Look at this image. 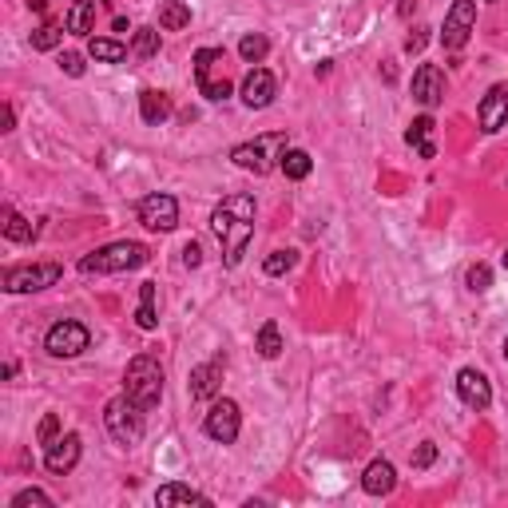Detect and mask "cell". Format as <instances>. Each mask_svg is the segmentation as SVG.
<instances>
[{"label":"cell","mask_w":508,"mask_h":508,"mask_svg":"<svg viewBox=\"0 0 508 508\" xmlns=\"http://www.w3.org/2000/svg\"><path fill=\"white\" fill-rule=\"evenodd\" d=\"M211 231L218 235V243H223V266L235 271L254 238V199L251 195H226L211 215Z\"/></svg>","instance_id":"obj_1"},{"label":"cell","mask_w":508,"mask_h":508,"mask_svg":"<svg viewBox=\"0 0 508 508\" xmlns=\"http://www.w3.org/2000/svg\"><path fill=\"white\" fill-rule=\"evenodd\" d=\"M147 263V246L143 243H107L99 251L79 258V274H127V271H139Z\"/></svg>","instance_id":"obj_2"},{"label":"cell","mask_w":508,"mask_h":508,"mask_svg":"<svg viewBox=\"0 0 508 508\" xmlns=\"http://www.w3.org/2000/svg\"><path fill=\"white\" fill-rule=\"evenodd\" d=\"M124 393L132 397L139 410H155L159 405V397H163V370H159L152 354L132 357V365L124 374Z\"/></svg>","instance_id":"obj_3"},{"label":"cell","mask_w":508,"mask_h":508,"mask_svg":"<svg viewBox=\"0 0 508 508\" xmlns=\"http://www.w3.org/2000/svg\"><path fill=\"white\" fill-rule=\"evenodd\" d=\"M286 147H291L286 132H266V135L251 139V143H238L231 152V163L243 167V171H251V175H271L274 159H282Z\"/></svg>","instance_id":"obj_4"},{"label":"cell","mask_w":508,"mask_h":508,"mask_svg":"<svg viewBox=\"0 0 508 508\" xmlns=\"http://www.w3.org/2000/svg\"><path fill=\"white\" fill-rule=\"evenodd\" d=\"M143 413L147 410H139L127 393L112 397L107 410H104V425H107V433H112V441L115 445H135L139 437H143Z\"/></svg>","instance_id":"obj_5"},{"label":"cell","mask_w":508,"mask_h":508,"mask_svg":"<svg viewBox=\"0 0 508 508\" xmlns=\"http://www.w3.org/2000/svg\"><path fill=\"white\" fill-rule=\"evenodd\" d=\"M223 60H226L223 48H199L195 52V84H199V92H203L207 99H215V104L231 99V79L215 76L218 68H223Z\"/></svg>","instance_id":"obj_6"},{"label":"cell","mask_w":508,"mask_h":508,"mask_svg":"<svg viewBox=\"0 0 508 508\" xmlns=\"http://www.w3.org/2000/svg\"><path fill=\"white\" fill-rule=\"evenodd\" d=\"M60 266L56 263H36V266H8L5 271V291L8 294H36V291H48V286L60 282Z\"/></svg>","instance_id":"obj_7"},{"label":"cell","mask_w":508,"mask_h":508,"mask_svg":"<svg viewBox=\"0 0 508 508\" xmlns=\"http://www.w3.org/2000/svg\"><path fill=\"white\" fill-rule=\"evenodd\" d=\"M88 346H92V334H88L84 322H72V318L56 322L52 330L44 334V350L52 357H79Z\"/></svg>","instance_id":"obj_8"},{"label":"cell","mask_w":508,"mask_h":508,"mask_svg":"<svg viewBox=\"0 0 508 508\" xmlns=\"http://www.w3.org/2000/svg\"><path fill=\"white\" fill-rule=\"evenodd\" d=\"M473 28H476V0H453V8L445 13L441 44L449 48V52H461V48L469 44Z\"/></svg>","instance_id":"obj_9"},{"label":"cell","mask_w":508,"mask_h":508,"mask_svg":"<svg viewBox=\"0 0 508 508\" xmlns=\"http://www.w3.org/2000/svg\"><path fill=\"white\" fill-rule=\"evenodd\" d=\"M238 429H243V413H238V402H231V397H218V402L211 405V413L203 417V433L211 437V441L218 445H231Z\"/></svg>","instance_id":"obj_10"},{"label":"cell","mask_w":508,"mask_h":508,"mask_svg":"<svg viewBox=\"0 0 508 508\" xmlns=\"http://www.w3.org/2000/svg\"><path fill=\"white\" fill-rule=\"evenodd\" d=\"M139 223H143L147 231H175V226H179L175 195H167V191L143 195V199H139Z\"/></svg>","instance_id":"obj_11"},{"label":"cell","mask_w":508,"mask_h":508,"mask_svg":"<svg viewBox=\"0 0 508 508\" xmlns=\"http://www.w3.org/2000/svg\"><path fill=\"white\" fill-rule=\"evenodd\" d=\"M223 370H226L223 354H215L211 362L195 365L191 370V402H215L218 390H223Z\"/></svg>","instance_id":"obj_12"},{"label":"cell","mask_w":508,"mask_h":508,"mask_svg":"<svg viewBox=\"0 0 508 508\" xmlns=\"http://www.w3.org/2000/svg\"><path fill=\"white\" fill-rule=\"evenodd\" d=\"M79 453H84V441H79V433H64L56 437L52 445H48L44 453V469L56 473V476H68L79 465Z\"/></svg>","instance_id":"obj_13"},{"label":"cell","mask_w":508,"mask_h":508,"mask_svg":"<svg viewBox=\"0 0 508 508\" xmlns=\"http://www.w3.org/2000/svg\"><path fill=\"white\" fill-rule=\"evenodd\" d=\"M457 397H461L469 410H489L493 405V385H489V377H485L481 370H473V365H465L461 374H457Z\"/></svg>","instance_id":"obj_14"},{"label":"cell","mask_w":508,"mask_h":508,"mask_svg":"<svg viewBox=\"0 0 508 508\" xmlns=\"http://www.w3.org/2000/svg\"><path fill=\"white\" fill-rule=\"evenodd\" d=\"M476 124H481L485 135H496L508 124V84L489 88V96H485L481 107H476Z\"/></svg>","instance_id":"obj_15"},{"label":"cell","mask_w":508,"mask_h":508,"mask_svg":"<svg viewBox=\"0 0 508 508\" xmlns=\"http://www.w3.org/2000/svg\"><path fill=\"white\" fill-rule=\"evenodd\" d=\"M413 99L421 107H429V112L445 99V72L437 64H421L413 72Z\"/></svg>","instance_id":"obj_16"},{"label":"cell","mask_w":508,"mask_h":508,"mask_svg":"<svg viewBox=\"0 0 508 508\" xmlns=\"http://www.w3.org/2000/svg\"><path fill=\"white\" fill-rule=\"evenodd\" d=\"M274 92H278V84H274V76L266 72V68H251V72H246V79H243V104L251 107V112L271 107Z\"/></svg>","instance_id":"obj_17"},{"label":"cell","mask_w":508,"mask_h":508,"mask_svg":"<svg viewBox=\"0 0 508 508\" xmlns=\"http://www.w3.org/2000/svg\"><path fill=\"white\" fill-rule=\"evenodd\" d=\"M393 485H397V473H393V465L385 461V457H377V461L365 465V473H362V489L370 493V496H390V493H393Z\"/></svg>","instance_id":"obj_18"},{"label":"cell","mask_w":508,"mask_h":508,"mask_svg":"<svg viewBox=\"0 0 508 508\" xmlns=\"http://www.w3.org/2000/svg\"><path fill=\"white\" fill-rule=\"evenodd\" d=\"M171 96L167 92H155V88H147V92H139V115H143V124H152V127H159V124H167L171 119Z\"/></svg>","instance_id":"obj_19"},{"label":"cell","mask_w":508,"mask_h":508,"mask_svg":"<svg viewBox=\"0 0 508 508\" xmlns=\"http://www.w3.org/2000/svg\"><path fill=\"white\" fill-rule=\"evenodd\" d=\"M433 115H417L410 124V132H405V143L417 147L421 152V159H433L437 155V143H433Z\"/></svg>","instance_id":"obj_20"},{"label":"cell","mask_w":508,"mask_h":508,"mask_svg":"<svg viewBox=\"0 0 508 508\" xmlns=\"http://www.w3.org/2000/svg\"><path fill=\"white\" fill-rule=\"evenodd\" d=\"M64 28L72 36H88L96 28V0H72V8H68L64 16Z\"/></svg>","instance_id":"obj_21"},{"label":"cell","mask_w":508,"mask_h":508,"mask_svg":"<svg viewBox=\"0 0 508 508\" xmlns=\"http://www.w3.org/2000/svg\"><path fill=\"white\" fill-rule=\"evenodd\" d=\"M155 504L159 508H175V504H211L203 493H195L191 485H163L155 493Z\"/></svg>","instance_id":"obj_22"},{"label":"cell","mask_w":508,"mask_h":508,"mask_svg":"<svg viewBox=\"0 0 508 508\" xmlns=\"http://www.w3.org/2000/svg\"><path fill=\"white\" fill-rule=\"evenodd\" d=\"M88 56L99 60V64H124V60H127V48L119 44V40L92 36V40H88Z\"/></svg>","instance_id":"obj_23"},{"label":"cell","mask_w":508,"mask_h":508,"mask_svg":"<svg viewBox=\"0 0 508 508\" xmlns=\"http://www.w3.org/2000/svg\"><path fill=\"white\" fill-rule=\"evenodd\" d=\"M278 167H282L286 179H306L314 171V159H310V152H302V147H286L282 159H278Z\"/></svg>","instance_id":"obj_24"},{"label":"cell","mask_w":508,"mask_h":508,"mask_svg":"<svg viewBox=\"0 0 508 508\" xmlns=\"http://www.w3.org/2000/svg\"><path fill=\"white\" fill-rule=\"evenodd\" d=\"M159 24H163L167 32H183V28L191 24V8H187L183 0H163V5H159Z\"/></svg>","instance_id":"obj_25"},{"label":"cell","mask_w":508,"mask_h":508,"mask_svg":"<svg viewBox=\"0 0 508 508\" xmlns=\"http://www.w3.org/2000/svg\"><path fill=\"white\" fill-rule=\"evenodd\" d=\"M5 238H8V243H32V238H36V223H28L24 215H16L13 207H5Z\"/></svg>","instance_id":"obj_26"},{"label":"cell","mask_w":508,"mask_h":508,"mask_svg":"<svg viewBox=\"0 0 508 508\" xmlns=\"http://www.w3.org/2000/svg\"><path fill=\"white\" fill-rule=\"evenodd\" d=\"M135 322H139V330H155V326H159V314H155V282H143V286H139Z\"/></svg>","instance_id":"obj_27"},{"label":"cell","mask_w":508,"mask_h":508,"mask_svg":"<svg viewBox=\"0 0 508 508\" xmlns=\"http://www.w3.org/2000/svg\"><path fill=\"white\" fill-rule=\"evenodd\" d=\"M64 32H68V28L60 24V20H44V24L32 32V48H36V52H52V48H60Z\"/></svg>","instance_id":"obj_28"},{"label":"cell","mask_w":508,"mask_h":508,"mask_svg":"<svg viewBox=\"0 0 508 508\" xmlns=\"http://www.w3.org/2000/svg\"><path fill=\"white\" fill-rule=\"evenodd\" d=\"M266 52H271V40H266L263 32H246L243 40H238V56H243L246 64H263Z\"/></svg>","instance_id":"obj_29"},{"label":"cell","mask_w":508,"mask_h":508,"mask_svg":"<svg viewBox=\"0 0 508 508\" xmlns=\"http://www.w3.org/2000/svg\"><path fill=\"white\" fill-rule=\"evenodd\" d=\"M258 354H263L266 362H274V357L282 354V334H278V322H266L263 330H258Z\"/></svg>","instance_id":"obj_30"},{"label":"cell","mask_w":508,"mask_h":508,"mask_svg":"<svg viewBox=\"0 0 508 508\" xmlns=\"http://www.w3.org/2000/svg\"><path fill=\"white\" fill-rule=\"evenodd\" d=\"M132 52H135L139 60H152V56H159V32H155V28H135Z\"/></svg>","instance_id":"obj_31"},{"label":"cell","mask_w":508,"mask_h":508,"mask_svg":"<svg viewBox=\"0 0 508 508\" xmlns=\"http://www.w3.org/2000/svg\"><path fill=\"white\" fill-rule=\"evenodd\" d=\"M294 263H298V251H274V254H266V263H263V271L266 274H286V271H294Z\"/></svg>","instance_id":"obj_32"},{"label":"cell","mask_w":508,"mask_h":508,"mask_svg":"<svg viewBox=\"0 0 508 508\" xmlns=\"http://www.w3.org/2000/svg\"><path fill=\"white\" fill-rule=\"evenodd\" d=\"M465 286H469L473 294H485L493 286V271L485 263H476V266H469V274H465Z\"/></svg>","instance_id":"obj_33"},{"label":"cell","mask_w":508,"mask_h":508,"mask_svg":"<svg viewBox=\"0 0 508 508\" xmlns=\"http://www.w3.org/2000/svg\"><path fill=\"white\" fill-rule=\"evenodd\" d=\"M52 508V496L48 493H40V489H24V493H16L13 496V508Z\"/></svg>","instance_id":"obj_34"},{"label":"cell","mask_w":508,"mask_h":508,"mask_svg":"<svg viewBox=\"0 0 508 508\" xmlns=\"http://www.w3.org/2000/svg\"><path fill=\"white\" fill-rule=\"evenodd\" d=\"M433 461H437V445H433V441H421V445L413 449V457H410L413 469H429Z\"/></svg>","instance_id":"obj_35"},{"label":"cell","mask_w":508,"mask_h":508,"mask_svg":"<svg viewBox=\"0 0 508 508\" xmlns=\"http://www.w3.org/2000/svg\"><path fill=\"white\" fill-rule=\"evenodd\" d=\"M60 72L79 79V76H84V56H79V52H64V56H60Z\"/></svg>","instance_id":"obj_36"},{"label":"cell","mask_w":508,"mask_h":508,"mask_svg":"<svg viewBox=\"0 0 508 508\" xmlns=\"http://www.w3.org/2000/svg\"><path fill=\"white\" fill-rule=\"evenodd\" d=\"M36 437H40V445H52L56 437H60V417H56V413H48L44 421H40V433H36Z\"/></svg>","instance_id":"obj_37"},{"label":"cell","mask_w":508,"mask_h":508,"mask_svg":"<svg viewBox=\"0 0 508 508\" xmlns=\"http://www.w3.org/2000/svg\"><path fill=\"white\" fill-rule=\"evenodd\" d=\"M203 263V251H199V243H187L183 246V266H199Z\"/></svg>","instance_id":"obj_38"},{"label":"cell","mask_w":508,"mask_h":508,"mask_svg":"<svg viewBox=\"0 0 508 508\" xmlns=\"http://www.w3.org/2000/svg\"><path fill=\"white\" fill-rule=\"evenodd\" d=\"M421 48H425V32H417V36L405 40V52H421Z\"/></svg>","instance_id":"obj_39"},{"label":"cell","mask_w":508,"mask_h":508,"mask_svg":"<svg viewBox=\"0 0 508 508\" xmlns=\"http://www.w3.org/2000/svg\"><path fill=\"white\" fill-rule=\"evenodd\" d=\"M13 124H16V115H13V107L5 104V132H13Z\"/></svg>","instance_id":"obj_40"},{"label":"cell","mask_w":508,"mask_h":508,"mask_svg":"<svg viewBox=\"0 0 508 508\" xmlns=\"http://www.w3.org/2000/svg\"><path fill=\"white\" fill-rule=\"evenodd\" d=\"M28 8H32V13H44L48 5H44V0H28Z\"/></svg>","instance_id":"obj_41"},{"label":"cell","mask_w":508,"mask_h":508,"mask_svg":"<svg viewBox=\"0 0 508 508\" xmlns=\"http://www.w3.org/2000/svg\"><path fill=\"white\" fill-rule=\"evenodd\" d=\"M413 5H417V0H402V16H410V13H413Z\"/></svg>","instance_id":"obj_42"},{"label":"cell","mask_w":508,"mask_h":508,"mask_svg":"<svg viewBox=\"0 0 508 508\" xmlns=\"http://www.w3.org/2000/svg\"><path fill=\"white\" fill-rule=\"evenodd\" d=\"M504 362H508V337H504Z\"/></svg>","instance_id":"obj_43"},{"label":"cell","mask_w":508,"mask_h":508,"mask_svg":"<svg viewBox=\"0 0 508 508\" xmlns=\"http://www.w3.org/2000/svg\"><path fill=\"white\" fill-rule=\"evenodd\" d=\"M504 271H508V254H504Z\"/></svg>","instance_id":"obj_44"}]
</instances>
